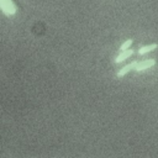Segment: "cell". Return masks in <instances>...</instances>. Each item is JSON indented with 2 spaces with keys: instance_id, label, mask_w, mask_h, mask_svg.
<instances>
[{
  "instance_id": "obj_5",
  "label": "cell",
  "mask_w": 158,
  "mask_h": 158,
  "mask_svg": "<svg viewBox=\"0 0 158 158\" xmlns=\"http://www.w3.org/2000/svg\"><path fill=\"white\" fill-rule=\"evenodd\" d=\"M156 48H158V43H152V44L143 46V47H141V48L138 49V54H139V56H143V54H146V53H148V52L154 51Z\"/></svg>"
},
{
  "instance_id": "obj_3",
  "label": "cell",
  "mask_w": 158,
  "mask_h": 158,
  "mask_svg": "<svg viewBox=\"0 0 158 158\" xmlns=\"http://www.w3.org/2000/svg\"><path fill=\"white\" fill-rule=\"evenodd\" d=\"M137 63L138 62H132V63H130V64H127V65H125L122 69H120L118 72H117V78H122V77H125L130 70H132V69H135L136 68V65H137Z\"/></svg>"
},
{
  "instance_id": "obj_1",
  "label": "cell",
  "mask_w": 158,
  "mask_h": 158,
  "mask_svg": "<svg viewBox=\"0 0 158 158\" xmlns=\"http://www.w3.org/2000/svg\"><path fill=\"white\" fill-rule=\"evenodd\" d=\"M0 6H1L2 12L7 16L14 15L16 12V6L12 2V0H0Z\"/></svg>"
},
{
  "instance_id": "obj_6",
  "label": "cell",
  "mask_w": 158,
  "mask_h": 158,
  "mask_svg": "<svg viewBox=\"0 0 158 158\" xmlns=\"http://www.w3.org/2000/svg\"><path fill=\"white\" fill-rule=\"evenodd\" d=\"M132 42H133V41H132L131 38H128V40H126V41H125V42H123V43H122V44L120 46V51L122 52V51H126V49H128V48L131 47V44H132Z\"/></svg>"
},
{
  "instance_id": "obj_2",
  "label": "cell",
  "mask_w": 158,
  "mask_h": 158,
  "mask_svg": "<svg viewBox=\"0 0 158 158\" xmlns=\"http://www.w3.org/2000/svg\"><path fill=\"white\" fill-rule=\"evenodd\" d=\"M154 64H156V60H154L153 58H151V59H146V60H142V62L137 63L135 70H136V72H142V70H144V69L151 68V67L154 65Z\"/></svg>"
},
{
  "instance_id": "obj_4",
  "label": "cell",
  "mask_w": 158,
  "mask_h": 158,
  "mask_svg": "<svg viewBox=\"0 0 158 158\" xmlns=\"http://www.w3.org/2000/svg\"><path fill=\"white\" fill-rule=\"evenodd\" d=\"M133 54V49H126V51H122L116 58H115V63H121V62H123L125 59H127V58H130L131 56Z\"/></svg>"
}]
</instances>
